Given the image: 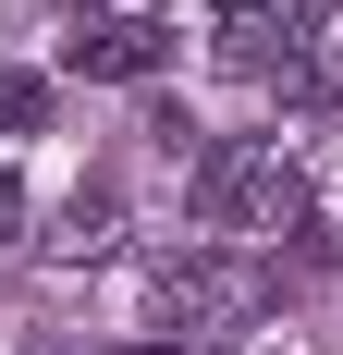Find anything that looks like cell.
Wrapping results in <instances>:
<instances>
[{
  "label": "cell",
  "instance_id": "9",
  "mask_svg": "<svg viewBox=\"0 0 343 355\" xmlns=\"http://www.w3.org/2000/svg\"><path fill=\"white\" fill-rule=\"evenodd\" d=\"M208 12H245V0H208Z\"/></svg>",
  "mask_w": 343,
  "mask_h": 355
},
{
  "label": "cell",
  "instance_id": "2",
  "mask_svg": "<svg viewBox=\"0 0 343 355\" xmlns=\"http://www.w3.org/2000/svg\"><path fill=\"white\" fill-rule=\"evenodd\" d=\"M270 257L258 245H221V233H208V245H184V257H160V319L184 331V343H221V331H258L270 319Z\"/></svg>",
  "mask_w": 343,
  "mask_h": 355
},
{
  "label": "cell",
  "instance_id": "7",
  "mask_svg": "<svg viewBox=\"0 0 343 355\" xmlns=\"http://www.w3.org/2000/svg\"><path fill=\"white\" fill-rule=\"evenodd\" d=\"M12 233H25V184L0 172V245H12Z\"/></svg>",
  "mask_w": 343,
  "mask_h": 355
},
{
  "label": "cell",
  "instance_id": "3",
  "mask_svg": "<svg viewBox=\"0 0 343 355\" xmlns=\"http://www.w3.org/2000/svg\"><path fill=\"white\" fill-rule=\"evenodd\" d=\"M319 37H331V0H245V12H221V62L245 86H307Z\"/></svg>",
  "mask_w": 343,
  "mask_h": 355
},
{
  "label": "cell",
  "instance_id": "1",
  "mask_svg": "<svg viewBox=\"0 0 343 355\" xmlns=\"http://www.w3.org/2000/svg\"><path fill=\"white\" fill-rule=\"evenodd\" d=\"M196 220L221 233V245H307V220H319V184H307V159L282 135H221V147H196Z\"/></svg>",
  "mask_w": 343,
  "mask_h": 355
},
{
  "label": "cell",
  "instance_id": "6",
  "mask_svg": "<svg viewBox=\"0 0 343 355\" xmlns=\"http://www.w3.org/2000/svg\"><path fill=\"white\" fill-rule=\"evenodd\" d=\"M37 110H49V86H37V73H0V123H12V135H25Z\"/></svg>",
  "mask_w": 343,
  "mask_h": 355
},
{
  "label": "cell",
  "instance_id": "4",
  "mask_svg": "<svg viewBox=\"0 0 343 355\" xmlns=\"http://www.w3.org/2000/svg\"><path fill=\"white\" fill-rule=\"evenodd\" d=\"M62 62L99 73V86H160V73H172V25H160V12H135V0H110V12H74Z\"/></svg>",
  "mask_w": 343,
  "mask_h": 355
},
{
  "label": "cell",
  "instance_id": "8",
  "mask_svg": "<svg viewBox=\"0 0 343 355\" xmlns=\"http://www.w3.org/2000/svg\"><path fill=\"white\" fill-rule=\"evenodd\" d=\"M123 355H196V343H123Z\"/></svg>",
  "mask_w": 343,
  "mask_h": 355
},
{
  "label": "cell",
  "instance_id": "5",
  "mask_svg": "<svg viewBox=\"0 0 343 355\" xmlns=\"http://www.w3.org/2000/svg\"><path fill=\"white\" fill-rule=\"evenodd\" d=\"M110 233H123V196H110V184H74V196H62V220H49L37 245L62 257V270H86V257H110Z\"/></svg>",
  "mask_w": 343,
  "mask_h": 355
}]
</instances>
